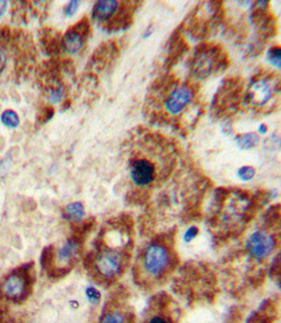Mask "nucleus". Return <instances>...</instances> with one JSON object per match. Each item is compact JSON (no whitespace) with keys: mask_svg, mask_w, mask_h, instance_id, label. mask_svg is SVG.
Instances as JSON below:
<instances>
[{"mask_svg":"<svg viewBox=\"0 0 281 323\" xmlns=\"http://www.w3.org/2000/svg\"><path fill=\"white\" fill-rule=\"evenodd\" d=\"M89 32L90 25L86 20L81 21L74 26H71L63 37L64 50L71 54L79 52L83 47L86 37L89 35Z\"/></svg>","mask_w":281,"mask_h":323,"instance_id":"nucleus-5","label":"nucleus"},{"mask_svg":"<svg viewBox=\"0 0 281 323\" xmlns=\"http://www.w3.org/2000/svg\"><path fill=\"white\" fill-rule=\"evenodd\" d=\"M7 2H0V16H3L7 10Z\"/></svg>","mask_w":281,"mask_h":323,"instance_id":"nucleus-24","label":"nucleus"},{"mask_svg":"<svg viewBox=\"0 0 281 323\" xmlns=\"http://www.w3.org/2000/svg\"><path fill=\"white\" fill-rule=\"evenodd\" d=\"M85 295H86L87 300H89V302L91 304H93V305L99 304V302H100V299H101L100 292H99V290L97 288H95V287L86 288Z\"/></svg>","mask_w":281,"mask_h":323,"instance_id":"nucleus-16","label":"nucleus"},{"mask_svg":"<svg viewBox=\"0 0 281 323\" xmlns=\"http://www.w3.org/2000/svg\"><path fill=\"white\" fill-rule=\"evenodd\" d=\"M238 177L243 180H251L255 175L254 168L252 167H241L238 172H237Z\"/></svg>","mask_w":281,"mask_h":323,"instance_id":"nucleus-17","label":"nucleus"},{"mask_svg":"<svg viewBox=\"0 0 281 323\" xmlns=\"http://www.w3.org/2000/svg\"><path fill=\"white\" fill-rule=\"evenodd\" d=\"M172 261L170 252L160 243H152L143 252L142 268L148 277L159 278L168 269Z\"/></svg>","mask_w":281,"mask_h":323,"instance_id":"nucleus-3","label":"nucleus"},{"mask_svg":"<svg viewBox=\"0 0 281 323\" xmlns=\"http://www.w3.org/2000/svg\"><path fill=\"white\" fill-rule=\"evenodd\" d=\"M29 269L14 270L0 281V295L12 302H21L27 297L31 288Z\"/></svg>","mask_w":281,"mask_h":323,"instance_id":"nucleus-2","label":"nucleus"},{"mask_svg":"<svg viewBox=\"0 0 281 323\" xmlns=\"http://www.w3.org/2000/svg\"><path fill=\"white\" fill-rule=\"evenodd\" d=\"M81 250V238L74 236L68 239L62 248L54 254L53 267L51 270L59 271L60 276L65 275L66 272L70 270V268L74 265V262L80 255Z\"/></svg>","mask_w":281,"mask_h":323,"instance_id":"nucleus-4","label":"nucleus"},{"mask_svg":"<svg viewBox=\"0 0 281 323\" xmlns=\"http://www.w3.org/2000/svg\"><path fill=\"white\" fill-rule=\"evenodd\" d=\"M119 3L116 0H102L98 2L92 10V17L98 22H106L111 20L117 13Z\"/></svg>","mask_w":281,"mask_h":323,"instance_id":"nucleus-10","label":"nucleus"},{"mask_svg":"<svg viewBox=\"0 0 281 323\" xmlns=\"http://www.w3.org/2000/svg\"><path fill=\"white\" fill-rule=\"evenodd\" d=\"M6 64H7L6 51H5L3 48H0V73L3 72L5 67H6Z\"/></svg>","mask_w":281,"mask_h":323,"instance_id":"nucleus-21","label":"nucleus"},{"mask_svg":"<svg viewBox=\"0 0 281 323\" xmlns=\"http://www.w3.org/2000/svg\"><path fill=\"white\" fill-rule=\"evenodd\" d=\"M124 255L120 251L102 248L98 251L93 260V269L97 276L103 280H113L124 270Z\"/></svg>","mask_w":281,"mask_h":323,"instance_id":"nucleus-1","label":"nucleus"},{"mask_svg":"<svg viewBox=\"0 0 281 323\" xmlns=\"http://www.w3.org/2000/svg\"><path fill=\"white\" fill-rule=\"evenodd\" d=\"M63 213H64V218L67 219V220L79 222L84 218L85 210H84L83 204H82L81 202H74V203L66 205Z\"/></svg>","mask_w":281,"mask_h":323,"instance_id":"nucleus-11","label":"nucleus"},{"mask_svg":"<svg viewBox=\"0 0 281 323\" xmlns=\"http://www.w3.org/2000/svg\"><path fill=\"white\" fill-rule=\"evenodd\" d=\"M147 323H168V321L161 315H154L148 320Z\"/></svg>","mask_w":281,"mask_h":323,"instance_id":"nucleus-22","label":"nucleus"},{"mask_svg":"<svg viewBox=\"0 0 281 323\" xmlns=\"http://www.w3.org/2000/svg\"><path fill=\"white\" fill-rule=\"evenodd\" d=\"M198 229L196 227H191L190 229H187V232L184 235V240L186 243H190L191 240L194 239L197 236Z\"/></svg>","mask_w":281,"mask_h":323,"instance_id":"nucleus-20","label":"nucleus"},{"mask_svg":"<svg viewBox=\"0 0 281 323\" xmlns=\"http://www.w3.org/2000/svg\"><path fill=\"white\" fill-rule=\"evenodd\" d=\"M129 175L136 186H146L154 180L156 168L151 161L145 160V159H139V160L132 162Z\"/></svg>","mask_w":281,"mask_h":323,"instance_id":"nucleus-7","label":"nucleus"},{"mask_svg":"<svg viewBox=\"0 0 281 323\" xmlns=\"http://www.w3.org/2000/svg\"><path fill=\"white\" fill-rule=\"evenodd\" d=\"M79 5H80V2H70L67 6L65 7V10H64L66 16H68V17L73 16L77 12V9H79Z\"/></svg>","mask_w":281,"mask_h":323,"instance_id":"nucleus-19","label":"nucleus"},{"mask_svg":"<svg viewBox=\"0 0 281 323\" xmlns=\"http://www.w3.org/2000/svg\"><path fill=\"white\" fill-rule=\"evenodd\" d=\"M274 246L275 239L272 235L262 231H257L254 234H252L249 240H247L246 249L251 256L254 257V259L262 260L271 254Z\"/></svg>","mask_w":281,"mask_h":323,"instance_id":"nucleus-6","label":"nucleus"},{"mask_svg":"<svg viewBox=\"0 0 281 323\" xmlns=\"http://www.w3.org/2000/svg\"><path fill=\"white\" fill-rule=\"evenodd\" d=\"M249 101L255 107H262L271 99L272 89L266 81H256L253 83L249 90Z\"/></svg>","mask_w":281,"mask_h":323,"instance_id":"nucleus-9","label":"nucleus"},{"mask_svg":"<svg viewBox=\"0 0 281 323\" xmlns=\"http://www.w3.org/2000/svg\"><path fill=\"white\" fill-rule=\"evenodd\" d=\"M64 96V87L58 86L56 89H53L50 93V102L51 103H58Z\"/></svg>","mask_w":281,"mask_h":323,"instance_id":"nucleus-18","label":"nucleus"},{"mask_svg":"<svg viewBox=\"0 0 281 323\" xmlns=\"http://www.w3.org/2000/svg\"><path fill=\"white\" fill-rule=\"evenodd\" d=\"M266 322H267L266 319H262V317L258 316L257 314L252 315L249 319V323H266Z\"/></svg>","mask_w":281,"mask_h":323,"instance_id":"nucleus-23","label":"nucleus"},{"mask_svg":"<svg viewBox=\"0 0 281 323\" xmlns=\"http://www.w3.org/2000/svg\"><path fill=\"white\" fill-rule=\"evenodd\" d=\"M258 132L262 133V134L266 133L267 132V126L266 125H261L260 127H258Z\"/></svg>","mask_w":281,"mask_h":323,"instance_id":"nucleus-25","label":"nucleus"},{"mask_svg":"<svg viewBox=\"0 0 281 323\" xmlns=\"http://www.w3.org/2000/svg\"><path fill=\"white\" fill-rule=\"evenodd\" d=\"M5 320H4V312L2 311V309H0V323H3Z\"/></svg>","mask_w":281,"mask_h":323,"instance_id":"nucleus-26","label":"nucleus"},{"mask_svg":"<svg viewBox=\"0 0 281 323\" xmlns=\"http://www.w3.org/2000/svg\"><path fill=\"white\" fill-rule=\"evenodd\" d=\"M0 119H2V123L8 128H17L18 125H20L18 115L16 113L14 110H10V109H8V110H5L2 113V117H0Z\"/></svg>","mask_w":281,"mask_h":323,"instance_id":"nucleus-14","label":"nucleus"},{"mask_svg":"<svg viewBox=\"0 0 281 323\" xmlns=\"http://www.w3.org/2000/svg\"><path fill=\"white\" fill-rule=\"evenodd\" d=\"M99 323H127V316L122 311L111 309L104 312Z\"/></svg>","mask_w":281,"mask_h":323,"instance_id":"nucleus-12","label":"nucleus"},{"mask_svg":"<svg viewBox=\"0 0 281 323\" xmlns=\"http://www.w3.org/2000/svg\"><path fill=\"white\" fill-rule=\"evenodd\" d=\"M193 98V91L189 86H179L175 89L168 99L164 102L167 111L172 115L179 113L183 109L189 105Z\"/></svg>","mask_w":281,"mask_h":323,"instance_id":"nucleus-8","label":"nucleus"},{"mask_svg":"<svg viewBox=\"0 0 281 323\" xmlns=\"http://www.w3.org/2000/svg\"><path fill=\"white\" fill-rule=\"evenodd\" d=\"M268 60L272 66L280 68L281 66V50L279 47H273L268 52Z\"/></svg>","mask_w":281,"mask_h":323,"instance_id":"nucleus-15","label":"nucleus"},{"mask_svg":"<svg viewBox=\"0 0 281 323\" xmlns=\"http://www.w3.org/2000/svg\"><path fill=\"white\" fill-rule=\"evenodd\" d=\"M236 141H237V145H238L239 149L250 150L257 144L258 138H257V135L254 133H247L244 135L237 136Z\"/></svg>","mask_w":281,"mask_h":323,"instance_id":"nucleus-13","label":"nucleus"}]
</instances>
